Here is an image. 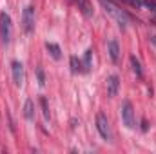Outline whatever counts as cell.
Here are the masks:
<instances>
[{
    "label": "cell",
    "instance_id": "6da1fadb",
    "mask_svg": "<svg viewBox=\"0 0 156 154\" xmlns=\"http://www.w3.org/2000/svg\"><path fill=\"white\" fill-rule=\"evenodd\" d=\"M100 4H102V7L105 9V13H109V15L115 18V22H116L122 29L127 27V24H129V15H127L125 9H122L120 4H116L115 0H100Z\"/></svg>",
    "mask_w": 156,
    "mask_h": 154
},
{
    "label": "cell",
    "instance_id": "7a4b0ae2",
    "mask_svg": "<svg viewBox=\"0 0 156 154\" xmlns=\"http://www.w3.org/2000/svg\"><path fill=\"white\" fill-rule=\"evenodd\" d=\"M122 121L127 129H134L136 127V118H134V109L131 102H123L122 103Z\"/></svg>",
    "mask_w": 156,
    "mask_h": 154
},
{
    "label": "cell",
    "instance_id": "3957f363",
    "mask_svg": "<svg viewBox=\"0 0 156 154\" xmlns=\"http://www.w3.org/2000/svg\"><path fill=\"white\" fill-rule=\"evenodd\" d=\"M96 129L100 132V136L105 140V142H111L113 140V134H111V125L107 121V116L104 113H98L96 114Z\"/></svg>",
    "mask_w": 156,
    "mask_h": 154
},
{
    "label": "cell",
    "instance_id": "277c9868",
    "mask_svg": "<svg viewBox=\"0 0 156 154\" xmlns=\"http://www.w3.org/2000/svg\"><path fill=\"white\" fill-rule=\"evenodd\" d=\"M11 16L7 13H0V37H2V42L7 45L11 42Z\"/></svg>",
    "mask_w": 156,
    "mask_h": 154
},
{
    "label": "cell",
    "instance_id": "5b68a950",
    "mask_svg": "<svg viewBox=\"0 0 156 154\" xmlns=\"http://www.w3.org/2000/svg\"><path fill=\"white\" fill-rule=\"evenodd\" d=\"M22 29L27 35L35 29V7L33 5H27L22 13Z\"/></svg>",
    "mask_w": 156,
    "mask_h": 154
},
{
    "label": "cell",
    "instance_id": "8992f818",
    "mask_svg": "<svg viewBox=\"0 0 156 154\" xmlns=\"http://www.w3.org/2000/svg\"><path fill=\"white\" fill-rule=\"evenodd\" d=\"M11 73H13V80H15V83L18 85V87H22L24 85V82H26V71H24V65L20 64V62H13L11 64Z\"/></svg>",
    "mask_w": 156,
    "mask_h": 154
},
{
    "label": "cell",
    "instance_id": "52a82bcc",
    "mask_svg": "<svg viewBox=\"0 0 156 154\" xmlns=\"http://www.w3.org/2000/svg\"><path fill=\"white\" fill-rule=\"evenodd\" d=\"M118 87H120V78H118L116 75H111V76L107 78V94H109L111 98L116 96Z\"/></svg>",
    "mask_w": 156,
    "mask_h": 154
},
{
    "label": "cell",
    "instance_id": "ba28073f",
    "mask_svg": "<svg viewBox=\"0 0 156 154\" xmlns=\"http://www.w3.org/2000/svg\"><path fill=\"white\" fill-rule=\"evenodd\" d=\"M107 53H109V56H111V60L116 64L118 58H120V45H118V42L115 38L109 40L107 42Z\"/></svg>",
    "mask_w": 156,
    "mask_h": 154
},
{
    "label": "cell",
    "instance_id": "9c48e42d",
    "mask_svg": "<svg viewBox=\"0 0 156 154\" xmlns=\"http://www.w3.org/2000/svg\"><path fill=\"white\" fill-rule=\"evenodd\" d=\"M24 116H26V120H29V121H33V118H35V107H33V100H31V98L26 100V105H24Z\"/></svg>",
    "mask_w": 156,
    "mask_h": 154
},
{
    "label": "cell",
    "instance_id": "30bf717a",
    "mask_svg": "<svg viewBox=\"0 0 156 154\" xmlns=\"http://www.w3.org/2000/svg\"><path fill=\"white\" fill-rule=\"evenodd\" d=\"M78 9L83 13V16H91V15H93L91 0H78Z\"/></svg>",
    "mask_w": 156,
    "mask_h": 154
},
{
    "label": "cell",
    "instance_id": "8fae6325",
    "mask_svg": "<svg viewBox=\"0 0 156 154\" xmlns=\"http://www.w3.org/2000/svg\"><path fill=\"white\" fill-rule=\"evenodd\" d=\"M45 49L49 51V54H51L55 60H60V58H62V51H60V47H58L56 44H51V42H47V44H45Z\"/></svg>",
    "mask_w": 156,
    "mask_h": 154
},
{
    "label": "cell",
    "instance_id": "7c38bea8",
    "mask_svg": "<svg viewBox=\"0 0 156 154\" xmlns=\"http://www.w3.org/2000/svg\"><path fill=\"white\" fill-rule=\"evenodd\" d=\"M131 65H133V71H134V75L138 78H142V67H140V62L136 60V56H131Z\"/></svg>",
    "mask_w": 156,
    "mask_h": 154
},
{
    "label": "cell",
    "instance_id": "4fadbf2b",
    "mask_svg": "<svg viewBox=\"0 0 156 154\" xmlns=\"http://www.w3.org/2000/svg\"><path fill=\"white\" fill-rule=\"evenodd\" d=\"M91 56H93V51L87 49L83 56V71H91Z\"/></svg>",
    "mask_w": 156,
    "mask_h": 154
},
{
    "label": "cell",
    "instance_id": "5bb4252c",
    "mask_svg": "<svg viewBox=\"0 0 156 154\" xmlns=\"http://www.w3.org/2000/svg\"><path fill=\"white\" fill-rule=\"evenodd\" d=\"M82 65H80V60H78L76 56H71V71L73 73H80L82 69H80Z\"/></svg>",
    "mask_w": 156,
    "mask_h": 154
},
{
    "label": "cell",
    "instance_id": "9a60e30c",
    "mask_svg": "<svg viewBox=\"0 0 156 154\" xmlns=\"http://www.w3.org/2000/svg\"><path fill=\"white\" fill-rule=\"evenodd\" d=\"M40 103H42V111H44V116H45V120H49V109H47V100L42 96L40 98Z\"/></svg>",
    "mask_w": 156,
    "mask_h": 154
},
{
    "label": "cell",
    "instance_id": "2e32d148",
    "mask_svg": "<svg viewBox=\"0 0 156 154\" xmlns=\"http://www.w3.org/2000/svg\"><path fill=\"white\" fill-rule=\"evenodd\" d=\"M144 4H145L147 7H151V9L156 13V2H154V0H144Z\"/></svg>",
    "mask_w": 156,
    "mask_h": 154
},
{
    "label": "cell",
    "instance_id": "e0dca14e",
    "mask_svg": "<svg viewBox=\"0 0 156 154\" xmlns=\"http://www.w3.org/2000/svg\"><path fill=\"white\" fill-rule=\"evenodd\" d=\"M37 75H38V83L40 85H44V83H45V82H44V71H42V69H37Z\"/></svg>",
    "mask_w": 156,
    "mask_h": 154
}]
</instances>
